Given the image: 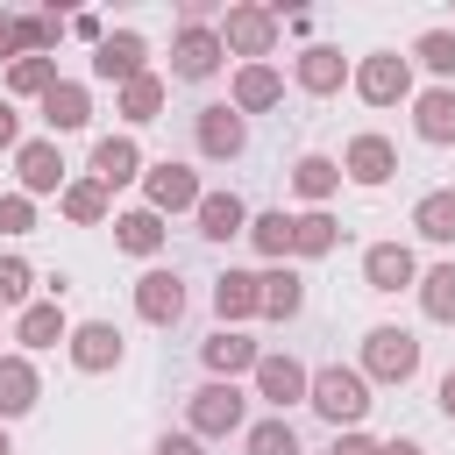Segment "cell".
<instances>
[{
  "mask_svg": "<svg viewBox=\"0 0 455 455\" xmlns=\"http://www.w3.org/2000/svg\"><path fill=\"white\" fill-rule=\"evenodd\" d=\"M36 228V199L28 192H0V235H28Z\"/></svg>",
  "mask_w": 455,
  "mask_h": 455,
  "instance_id": "cell-40",
  "label": "cell"
},
{
  "mask_svg": "<svg viewBox=\"0 0 455 455\" xmlns=\"http://www.w3.org/2000/svg\"><path fill=\"white\" fill-rule=\"evenodd\" d=\"M249 242H256V256L284 263V256H291V213H256V220H249Z\"/></svg>",
  "mask_w": 455,
  "mask_h": 455,
  "instance_id": "cell-35",
  "label": "cell"
},
{
  "mask_svg": "<svg viewBox=\"0 0 455 455\" xmlns=\"http://www.w3.org/2000/svg\"><path fill=\"white\" fill-rule=\"evenodd\" d=\"M363 284H370V291H405V284H419L412 249H405V242H370V249H363Z\"/></svg>",
  "mask_w": 455,
  "mask_h": 455,
  "instance_id": "cell-9",
  "label": "cell"
},
{
  "mask_svg": "<svg viewBox=\"0 0 455 455\" xmlns=\"http://www.w3.org/2000/svg\"><path fill=\"white\" fill-rule=\"evenodd\" d=\"M291 78H299V92L327 100V92H341V85H348V57H341V50H327V43H313V50H299V57H291Z\"/></svg>",
  "mask_w": 455,
  "mask_h": 455,
  "instance_id": "cell-11",
  "label": "cell"
},
{
  "mask_svg": "<svg viewBox=\"0 0 455 455\" xmlns=\"http://www.w3.org/2000/svg\"><path fill=\"white\" fill-rule=\"evenodd\" d=\"M142 57H149V43H142L135 28H114V36H100V50H92V71H100V78H114V85H135V78L149 71Z\"/></svg>",
  "mask_w": 455,
  "mask_h": 455,
  "instance_id": "cell-8",
  "label": "cell"
},
{
  "mask_svg": "<svg viewBox=\"0 0 455 455\" xmlns=\"http://www.w3.org/2000/svg\"><path fill=\"white\" fill-rule=\"evenodd\" d=\"M412 228H419L427 242L455 249V185H448V192H427V199L412 206Z\"/></svg>",
  "mask_w": 455,
  "mask_h": 455,
  "instance_id": "cell-27",
  "label": "cell"
},
{
  "mask_svg": "<svg viewBox=\"0 0 455 455\" xmlns=\"http://www.w3.org/2000/svg\"><path fill=\"white\" fill-rule=\"evenodd\" d=\"M363 377L370 384H412L419 377V341L405 327H370L363 334Z\"/></svg>",
  "mask_w": 455,
  "mask_h": 455,
  "instance_id": "cell-2",
  "label": "cell"
},
{
  "mask_svg": "<svg viewBox=\"0 0 455 455\" xmlns=\"http://www.w3.org/2000/svg\"><path fill=\"white\" fill-rule=\"evenodd\" d=\"M14 178H21V192L36 199V192H64L71 178H64V149L57 142H21L14 149Z\"/></svg>",
  "mask_w": 455,
  "mask_h": 455,
  "instance_id": "cell-12",
  "label": "cell"
},
{
  "mask_svg": "<svg viewBox=\"0 0 455 455\" xmlns=\"http://www.w3.org/2000/svg\"><path fill=\"white\" fill-rule=\"evenodd\" d=\"M412 57H419L434 78H455V28H427V36L412 43Z\"/></svg>",
  "mask_w": 455,
  "mask_h": 455,
  "instance_id": "cell-36",
  "label": "cell"
},
{
  "mask_svg": "<svg viewBox=\"0 0 455 455\" xmlns=\"http://www.w3.org/2000/svg\"><path fill=\"white\" fill-rule=\"evenodd\" d=\"M199 355H206V370H213L220 384H235L242 370H256V363H263V348H256V341H249L242 327H220V334H213V341H206Z\"/></svg>",
  "mask_w": 455,
  "mask_h": 455,
  "instance_id": "cell-17",
  "label": "cell"
},
{
  "mask_svg": "<svg viewBox=\"0 0 455 455\" xmlns=\"http://www.w3.org/2000/svg\"><path fill=\"white\" fill-rule=\"evenodd\" d=\"M199 235H206V242L249 235V206H242L235 192H206V199H199Z\"/></svg>",
  "mask_w": 455,
  "mask_h": 455,
  "instance_id": "cell-24",
  "label": "cell"
},
{
  "mask_svg": "<svg viewBox=\"0 0 455 455\" xmlns=\"http://www.w3.org/2000/svg\"><path fill=\"white\" fill-rule=\"evenodd\" d=\"M220 43L235 57H249V64H263L277 50V7H228L220 14Z\"/></svg>",
  "mask_w": 455,
  "mask_h": 455,
  "instance_id": "cell-3",
  "label": "cell"
},
{
  "mask_svg": "<svg viewBox=\"0 0 455 455\" xmlns=\"http://www.w3.org/2000/svg\"><path fill=\"white\" fill-rule=\"evenodd\" d=\"M185 419H192V434H199V441H220V434H235V427H242V391L213 377V384H199V391H192Z\"/></svg>",
  "mask_w": 455,
  "mask_h": 455,
  "instance_id": "cell-5",
  "label": "cell"
},
{
  "mask_svg": "<svg viewBox=\"0 0 455 455\" xmlns=\"http://www.w3.org/2000/svg\"><path fill=\"white\" fill-rule=\"evenodd\" d=\"M334 455H384V448H377V441L355 427V434H334Z\"/></svg>",
  "mask_w": 455,
  "mask_h": 455,
  "instance_id": "cell-42",
  "label": "cell"
},
{
  "mask_svg": "<svg viewBox=\"0 0 455 455\" xmlns=\"http://www.w3.org/2000/svg\"><path fill=\"white\" fill-rule=\"evenodd\" d=\"M220 57H228V43H220V28H206V21H185L178 43H171V71H178V78H213Z\"/></svg>",
  "mask_w": 455,
  "mask_h": 455,
  "instance_id": "cell-7",
  "label": "cell"
},
{
  "mask_svg": "<svg viewBox=\"0 0 455 455\" xmlns=\"http://www.w3.org/2000/svg\"><path fill=\"white\" fill-rule=\"evenodd\" d=\"M43 121H50L57 135H71V128H85V121H92V92H85L78 78H57V85L43 92Z\"/></svg>",
  "mask_w": 455,
  "mask_h": 455,
  "instance_id": "cell-22",
  "label": "cell"
},
{
  "mask_svg": "<svg viewBox=\"0 0 455 455\" xmlns=\"http://www.w3.org/2000/svg\"><path fill=\"white\" fill-rule=\"evenodd\" d=\"M156 114H164V78H156V71H142L135 85H121V121L142 128V121H156Z\"/></svg>",
  "mask_w": 455,
  "mask_h": 455,
  "instance_id": "cell-32",
  "label": "cell"
},
{
  "mask_svg": "<svg viewBox=\"0 0 455 455\" xmlns=\"http://www.w3.org/2000/svg\"><path fill=\"white\" fill-rule=\"evenodd\" d=\"M192 135H199L206 156H242V149H249V128H242L235 107H199V128H192Z\"/></svg>",
  "mask_w": 455,
  "mask_h": 455,
  "instance_id": "cell-18",
  "label": "cell"
},
{
  "mask_svg": "<svg viewBox=\"0 0 455 455\" xmlns=\"http://www.w3.org/2000/svg\"><path fill=\"white\" fill-rule=\"evenodd\" d=\"M249 455H299L291 419H263V427H249Z\"/></svg>",
  "mask_w": 455,
  "mask_h": 455,
  "instance_id": "cell-38",
  "label": "cell"
},
{
  "mask_svg": "<svg viewBox=\"0 0 455 455\" xmlns=\"http://www.w3.org/2000/svg\"><path fill=\"white\" fill-rule=\"evenodd\" d=\"M412 128H419L427 142H455V85L419 92V100H412Z\"/></svg>",
  "mask_w": 455,
  "mask_h": 455,
  "instance_id": "cell-25",
  "label": "cell"
},
{
  "mask_svg": "<svg viewBox=\"0 0 455 455\" xmlns=\"http://www.w3.org/2000/svg\"><path fill=\"white\" fill-rule=\"evenodd\" d=\"M256 391H263V398L277 405V419H284V405H291V398H306V391H313V377H306L291 355H263V363H256Z\"/></svg>",
  "mask_w": 455,
  "mask_h": 455,
  "instance_id": "cell-20",
  "label": "cell"
},
{
  "mask_svg": "<svg viewBox=\"0 0 455 455\" xmlns=\"http://www.w3.org/2000/svg\"><path fill=\"white\" fill-rule=\"evenodd\" d=\"M156 455H206L199 434H156Z\"/></svg>",
  "mask_w": 455,
  "mask_h": 455,
  "instance_id": "cell-41",
  "label": "cell"
},
{
  "mask_svg": "<svg viewBox=\"0 0 455 455\" xmlns=\"http://www.w3.org/2000/svg\"><path fill=\"white\" fill-rule=\"evenodd\" d=\"M213 313H220V327L256 320V313H263V284H256L249 270H220V277H213Z\"/></svg>",
  "mask_w": 455,
  "mask_h": 455,
  "instance_id": "cell-15",
  "label": "cell"
},
{
  "mask_svg": "<svg viewBox=\"0 0 455 455\" xmlns=\"http://www.w3.org/2000/svg\"><path fill=\"white\" fill-rule=\"evenodd\" d=\"M114 242H121L128 256H156V249H164V213H149V206H128V213L114 220Z\"/></svg>",
  "mask_w": 455,
  "mask_h": 455,
  "instance_id": "cell-26",
  "label": "cell"
},
{
  "mask_svg": "<svg viewBox=\"0 0 455 455\" xmlns=\"http://www.w3.org/2000/svg\"><path fill=\"white\" fill-rule=\"evenodd\" d=\"M313 412L334 427V434H355L363 427V412H370V377L363 370H348V363H327V370H313Z\"/></svg>",
  "mask_w": 455,
  "mask_h": 455,
  "instance_id": "cell-1",
  "label": "cell"
},
{
  "mask_svg": "<svg viewBox=\"0 0 455 455\" xmlns=\"http://www.w3.org/2000/svg\"><path fill=\"white\" fill-rule=\"evenodd\" d=\"M441 412H448V419H455V370H448V377H441Z\"/></svg>",
  "mask_w": 455,
  "mask_h": 455,
  "instance_id": "cell-45",
  "label": "cell"
},
{
  "mask_svg": "<svg viewBox=\"0 0 455 455\" xmlns=\"http://www.w3.org/2000/svg\"><path fill=\"white\" fill-rule=\"evenodd\" d=\"M384 455H419V448L412 441H384Z\"/></svg>",
  "mask_w": 455,
  "mask_h": 455,
  "instance_id": "cell-46",
  "label": "cell"
},
{
  "mask_svg": "<svg viewBox=\"0 0 455 455\" xmlns=\"http://www.w3.org/2000/svg\"><path fill=\"white\" fill-rule=\"evenodd\" d=\"M28 291H36V270H28L21 256H0V306H14V313H21V306H36Z\"/></svg>",
  "mask_w": 455,
  "mask_h": 455,
  "instance_id": "cell-37",
  "label": "cell"
},
{
  "mask_svg": "<svg viewBox=\"0 0 455 455\" xmlns=\"http://www.w3.org/2000/svg\"><path fill=\"white\" fill-rule=\"evenodd\" d=\"M36 398H43L36 363H28V355H0V427H7V419H21Z\"/></svg>",
  "mask_w": 455,
  "mask_h": 455,
  "instance_id": "cell-21",
  "label": "cell"
},
{
  "mask_svg": "<svg viewBox=\"0 0 455 455\" xmlns=\"http://www.w3.org/2000/svg\"><path fill=\"white\" fill-rule=\"evenodd\" d=\"M419 306H427V320H448L455 327V263H434L419 277Z\"/></svg>",
  "mask_w": 455,
  "mask_h": 455,
  "instance_id": "cell-33",
  "label": "cell"
},
{
  "mask_svg": "<svg viewBox=\"0 0 455 455\" xmlns=\"http://www.w3.org/2000/svg\"><path fill=\"white\" fill-rule=\"evenodd\" d=\"M334 242H341V228H334L320 206H313V213H291V256H327Z\"/></svg>",
  "mask_w": 455,
  "mask_h": 455,
  "instance_id": "cell-31",
  "label": "cell"
},
{
  "mask_svg": "<svg viewBox=\"0 0 455 455\" xmlns=\"http://www.w3.org/2000/svg\"><path fill=\"white\" fill-rule=\"evenodd\" d=\"M0 149H21V114L0 100Z\"/></svg>",
  "mask_w": 455,
  "mask_h": 455,
  "instance_id": "cell-43",
  "label": "cell"
},
{
  "mask_svg": "<svg viewBox=\"0 0 455 455\" xmlns=\"http://www.w3.org/2000/svg\"><path fill=\"white\" fill-rule=\"evenodd\" d=\"M50 85H57V64H50V57H14V64H7V92L43 100Z\"/></svg>",
  "mask_w": 455,
  "mask_h": 455,
  "instance_id": "cell-34",
  "label": "cell"
},
{
  "mask_svg": "<svg viewBox=\"0 0 455 455\" xmlns=\"http://www.w3.org/2000/svg\"><path fill=\"white\" fill-rule=\"evenodd\" d=\"M57 36H64V21H57V14H21V50H28V57H50V50H57Z\"/></svg>",
  "mask_w": 455,
  "mask_h": 455,
  "instance_id": "cell-39",
  "label": "cell"
},
{
  "mask_svg": "<svg viewBox=\"0 0 455 455\" xmlns=\"http://www.w3.org/2000/svg\"><path fill=\"white\" fill-rule=\"evenodd\" d=\"M135 313H142L149 327H178V313H185L178 270H142V277H135Z\"/></svg>",
  "mask_w": 455,
  "mask_h": 455,
  "instance_id": "cell-10",
  "label": "cell"
},
{
  "mask_svg": "<svg viewBox=\"0 0 455 455\" xmlns=\"http://www.w3.org/2000/svg\"><path fill=\"white\" fill-rule=\"evenodd\" d=\"M71 363L85 370V377H100V370H114L121 363V327L114 320H85V327H71Z\"/></svg>",
  "mask_w": 455,
  "mask_h": 455,
  "instance_id": "cell-13",
  "label": "cell"
},
{
  "mask_svg": "<svg viewBox=\"0 0 455 455\" xmlns=\"http://www.w3.org/2000/svg\"><path fill=\"white\" fill-rule=\"evenodd\" d=\"M334 185H341V164H334V156H299V164H291V192H299V199L320 206V199H334Z\"/></svg>",
  "mask_w": 455,
  "mask_h": 455,
  "instance_id": "cell-28",
  "label": "cell"
},
{
  "mask_svg": "<svg viewBox=\"0 0 455 455\" xmlns=\"http://www.w3.org/2000/svg\"><path fill=\"white\" fill-rule=\"evenodd\" d=\"M14 341H21V348H57V341H71V320H64V306H57V299H36V306H21V313H14Z\"/></svg>",
  "mask_w": 455,
  "mask_h": 455,
  "instance_id": "cell-16",
  "label": "cell"
},
{
  "mask_svg": "<svg viewBox=\"0 0 455 455\" xmlns=\"http://www.w3.org/2000/svg\"><path fill=\"white\" fill-rule=\"evenodd\" d=\"M142 192H149V213H199V199H206L199 178H192L185 164H171V156L142 171Z\"/></svg>",
  "mask_w": 455,
  "mask_h": 455,
  "instance_id": "cell-6",
  "label": "cell"
},
{
  "mask_svg": "<svg viewBox=\"0 0 455 455\" xmlns=\"http://www.w3.org/2000/svg\"><path fill=\"white\" fill-rule=\"evenodd\" d=\"M355 92H363L370 107H398V100H412V57H398V50L363 57V64H355Z\"/></svg>",
  "mask_w": 455,
  "mask_h": 455,
  "instance_id": "cell-4",
  "label": "cell"
},
{
  "mask_svg": "<svg viewBox=\"0 0 455 455\" xmlns=\"http://www.w3.org/2000/svg\"><path fill=\"white\" fill-rule=\"evenodd\" d=\"M57 206H64V220L92 228V220H107V185H100V178H71V185L57 192Z\"/></svg>",
  "mask_w": 455,
  "mask_h": 455,
  "instance_id": "cell-29",
  "label": "cell"
},
{
  "mask_svg": "<svg viewBox=\"0 0 455 455\" xmlns=\"http://www.w3.org/2000/svg\"><path fill=\"white\" fill-rule=\"evenodd\" d=\"M14 50H21V21H14V14H0V57L14 64Z\"/></svg>",
  "mask_w": 455,
  "mask_h": 455,
  "instance_id": "cell-44",
  "label": "cell"
},
{
  "mask_svg": "<svg viewBox=\"0 0 455 455\" xmlns=\"http://www.w3.org/2000/svg\"><path fill=\"white\" fill-rule=\"evenodd\" d=\"M277 100H284V78H277L270 64H242V71H235V100H228L235 114H263V107H277Z\"/></svg>",
  "mask_w": 455,
  "mask_h": 455,
  "instance_id": "cell-23",
  "label": "cell"
},
{
  "mask_svg": "<svg viewBox=\"0 0 455 455\" xmlns=\"http://www.w3.org/2000/svg\"><path fill=\"white\" fill-rule=\"evenodd\" d=\"M256 284H263V313H270V320H291V313L306 306V284H299V270H284V263L263 270Z\"/></svg>",
  "mask_w": 455,
  "mask_h": 455,
  "instance_id": "cell-30",
  "label": "cell"
},
{
  "mask_svg": "<svg viewBox=\"0 0 455 455\" xmlns=\"http://www.w3.org/2000/svg\"><path fill=\"white\" fill-rule=\"evenodd\" d=\"M92 178L114 192V185H128V178H142V149H135V135H100L92 142Z\"/></svg>",
  "mask_w": 455,
  "mask_h": 455,
  "instance_id": "cell-19",
  "label": "cell"
},
{
  "mask_svg": "<svg viewBox=\"0 0 455 455\" xmlns=\"http://www.w3.org/2000/svg\"><path fill=\"white\" fill-rule=\"evenodd\" d=\"M0 455H14V441H7V427H0Z\"/></svg>",
  "mask_w": 455,
  "mask_h": 455,
  "instance_id": "cell-47",
  "label": "cell"
},
{
  "mask_svg": "<svg viewBox=\"0 0 455 455\" xmlns=\"http://www.w3.org/2000/svg\"><path fill=\"white\" fill-rule=\"evenodd\" d=\"M391 171H398L391 135H355V142L341 149V178H355V185H384Z\"/></svg>",
  "mask_w": 455,
  "mask_h": 455,
  "instance_id": "cell-14",
  "label": "cell"
}]
</instances>
